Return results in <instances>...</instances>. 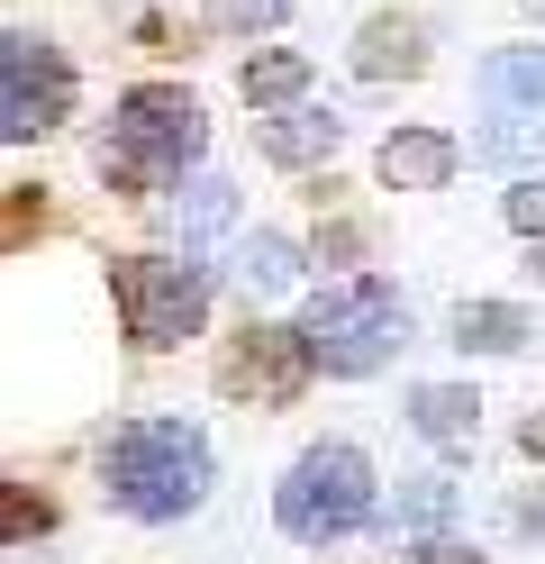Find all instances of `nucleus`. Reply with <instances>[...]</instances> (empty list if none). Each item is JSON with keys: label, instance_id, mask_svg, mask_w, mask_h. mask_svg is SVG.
<instances>
[{"label": "nucleus", "instance_id": "18", "mask_svg": "<svg viewBox=\"0 0 545 564\" xmlns=\"http://www.w3.org/2000/svg\"><path fill=\"white\" fill-rule=\"evenodd\" d=\"M291 0H209V28H282Z\"/></svg>", "mask_w": 545, "mask_h": 564}, {"label": "nucleus", "instance_id": "4", "mask_svg": "<svg viewBox=\"0 0 545 564\" xmlns=\"http://www.w3.org/2000/svg\"><path fill=\"white\" fill-rule=\"evenodd\" d=\"M273 519H282V538H301V546H337L355 528H373V455L346 446V437L309 446L301 465L282 474Z\"/></svg>", "mask_w": 545, "mask_h": 564}, {"label": "nucleus", "instance_id": "16", "mask_svg": "<svg viewBox=\"0 0 545 564\" xmlns=\"http://www.w3.org/2000/svg\"><path fill=\"white\" fill-rule=\"evenodd\" d=\"M482 100L545 110V46H500V55H482Z\"/></svg>", "mask_w": 545, "mask_h": 564}, {"label": "nucleus", "instance_id": "8", "mask_svg": "<svg viewBox=\"0 0 545 564\" xmlns=\"http://www.w3.org/2000/svg\"><path fill=\"white\" fill-rule=\"evenodd\" d=\"M373 173H382L391 192H436V183L455 173V137H446V128H400V137H382Z\"/></svg>", "mask_w": 545, "mask_h": 564}, {"label": "nucleus", "instance_id": "23", "mask_svg": "<svg viewBox=\"0 0 545 564\" xmlns=\"http://www.w3.org/2000/svg\"><path fill=\"white\" fill-rule=\"evenodd\" d=\"M519 455H527V465H545V410H527V429H519Z\"/></svg>", "mask_w": 545, "mask_h": 564}, {"label": "nucleus", "instance_id": "12", "mask_svg": "<svg viewBox=\"0 0 545 564\" xmlns=\"http://www.w3.org/2000/svg\"><path fill=\"white\" fill-rule=\"evenodd\" d=\"M254 147H264L273 164H318V155L346 147V119H337V110H291V119H264V128H254Z\"/></svg>", "mask_w": 545, "mask_h": 564}, {"label": "nucleus", "instance_id": "24", "mask_svg": "<svg viewBox=\"0 0 545 564\" xmlns=\"http://www.w3.org/2000/svg\"><path fill=\"white\" fill-rule=\"evenodd\" d=\"M527 273H536V282H545V237H536V246H527Z\"/></svg>", "mask_w": 545, "mask_h": 564}, {"label": "nucleus", "instance_id": "11", "mask_svg": "<svg viewBox=\"0 0 545 564\" xmlns=\"http://www.w3.org/2000/svg\"><path fill=\"white\" fill-rule=\"evenodd\" d=\"M410 419H418L427 446H472V437H482V392H464V382H418Z\"/></svg>", "mask_w": 545, "mask_h": 564}, {"label": "nucleus", "instance_id": "22", "mask_svg": "<svg viewBox=\"0 0 545 564\" xmlns=\"http://www.w3.org/2000/svg\"><path fill=\"white\" fill-rule=\"evenodd\" d=\"M509 519H519L527 538H545V482H527V491H519V510H509Z\"/></svg>", "mask_w": 545, "mask_h": 564}, {"label": "nucleus", "instance_id": "10", "mask_svg": "<svg viewBox=\"0 0 545 564\" xmlns=\"http://www.w3.org/2000/svg\"><path fill=\"white\" fill-rule=\"evenodd\" d=\"M228 273H237V292H246V301H282L291 282H301V246L273 237V228H254V237H237Z\"/></svg>", "mask_w": 545, "mask_h": 564}, {"label": "nucleus", "instance_id": "2", "mask_svg": "<svg viewBox=\"0 0 545 564\" xmlns=\"http://www.w3.org/2000/svg\"><path fill=\"white\" fill-rule=\"evenodd\" d=\"M200 147H209L200 100L173 83H137L100 137V173L119 192H164V183H182V164H200Z\"/></svg>", "mask_w": 545, "mask_h": 564}, {"label": "nucleus", "instance_id": "25", "mask_svg": "<svg viewBox=\"0 0 545 564\" xmlns=\"http://www.w3.org/2000/svg\"><path fill=\"white\" fill-rule=\"evenodd\" d=\"M527 10H536V19H545V0H527Z\"/></svg>", "mask_w": 545, "mask_h": 564}, {"label": "nucleus", "instance_id": "15", "mask_svg": "<svg viewBox=\"0 0 545 564\" xmlns=\"http://www.w3.org/2000/svg\"><path fill=\"white\" fill-rule=\"evenodd\" d=\"M237 228V183H218V173H192L173 200V237L182 246H209V237H228Z\"/></svg>", "mask_w": 545, "mask_h": 564}, {"label": "nucleus", "instance_id": "14", "mask_svg": "<svg viewBox=\"0 0 545 564\" xmlns=\"http://www.w3.org/2000/svg\"><path fill=\"white\" fill-rule=\"evenodd\" d=\"M455 519V482L446 474H410L391 491V510H382V538L400 546V538H436V528Z\"/></svg>", "mask_w": 545, "mask_h": 564}, {"label": "nucleus", "instance_id": "20", "mask_svg": "<svg viewBox=\"0 0 545 564\" xmlns=\"http://www.w3.org/2000/svg\"><path fill=\"white\" fill-rule=\"evenodd\" d=\"M536 147V128H482V137H472V155H491V164H519Z\"/></svg>", "mask_w": 545, "mask_h": 564}, {"label": "nucleus", "instance_id": "9", "mask_svg": "<svg viewBox=\"0 0 545 564\" xmlns=\"http://www.w3.org/2000/svg\"><path fill=\"white\" fill-rule=\"evenodd\" d=\"M418 64H427V28L418 19H363V37H355V74L363 83H410L418 74Z\"/></svg>", "mask_w": 545, "mask_h": 564}, {"label": "nucleus", "instance_id": "6", "mask_svg": "<svg viewBox=\"0 0 545 564\" xmlns=\"http://www.w3.org/2000/svg\"><path fill=\"white\" fill-rule=\"evenodd\" d=\"M309 373H318V356H309L301 328L246 319L228 346H218V392H228V401H264V410H282V401L309 392Z\"/></svg>", "mask_w": 545, "mask_h": 564}, {"label": "nucleus", "instance_id": "21", "mask_svg": "<svg viewBox=\"0 0 545 564\" xmlns=\"http://www.w3.org/2000/svg\"><path fill=\"white\" fill-rule=\"evenodd\" d=\"M410 564H491V555H472V546H455V538H427Z\"/></svg>", "mask_w": 545, "mask_h": 564}, {"label": "nucleus", "instance_id": "7", "mask_svg": "<svg viewBox=\"0 0 545 564\" xmlns=\"http://www.w3.org/2000/svg\"><path fill=\"white\" fill-rule=\"evenodd\" d=\"M64 110H73V64L46 37L10 28V37H0V137L28 147V137H46Z\"/></svg>", "mask_w": 545, "mask_h": 564}, {"label": "nucleus", "instance_id": "13", "mask_svg": "<svg viewBox=\"0 0 545 564\" xmlns=\"http://www.w3.org/2000/svg\"><path fill=\"white\" fill-rule=\"evenodd\" d=\"M527 337H536V319L519 301H464L455 310V346H464V356H519Z\"/></svg>", "mask_w": 545, "mask_h": 564}, {"label": "nucleus", "instance_id": "19", "mask_svg": "<svg viewBox=\"0 0 545 564\" xmlns=\"http://www.w3.org/2000/svg\"><path fill=\"white\" fill-rule=\"evenodd\" d=\"M500 209H509V228H519V237H545V173H527Z\"/></svg>", "mask_w": 545, "mask_h": 564}, {"label": "nucleus", "instance_id": "17", "mask_svg": "<svg viewBox=\"0 0 545 564\" xmlns=\"http://www.w3.org/2000/svg\"><path fill=\"white\" fill-rule=\"evenodd\" d=\"M246 100H301L309 91V55L301 46H264V55H246Z\"/></svg>", "mask_w": 545, "mask_h": 564}, {"label": "nucleus", "instance_id": "3", "mask_svg": "<svg viewBox=\"0 0 545 564\" xmlns=\"http://www.w3.org/2000/svg\"><path fill=\"white\" fill-rule=\"evenodd\" d=\"M301 337H309V356L327 373H382L410 346V310H400V292L382 273H337L327 292H309Z\"/></svg>", "mask_w": 545, "mask_h": 564}, {"label": "nucleus", "instance_id": "1", "mask_svg": "<svg viewBox=\"0 0 545 564\" xmlns=\"http://www.w3.org/2000/svg\"><path fill=\"white\" fill-rule=\"evenodd\" d=\"M100 491H109V510H128L145 528L200 510V491H209V437L192 429V419H128V429L100 446Z\"/></svg>", "mask_w": 545, "mask_h": 564}, {"label": "nucleus", "instance_id": "5", "mask_svg": "<svg viewBox=\"0 0 545 564\" xmlns=\"http://www.w3.org/2000/svg\"><path fill=\"white\" fill-rule=\"evenodd\" d=\"M109 292H119V319H128V337L145 346V356L200 337V319H209V282L192 264H164V256H128L119 273H109Z\"/></svg>", "mask_w": 545, "mask_h": 564}]
</instances>
